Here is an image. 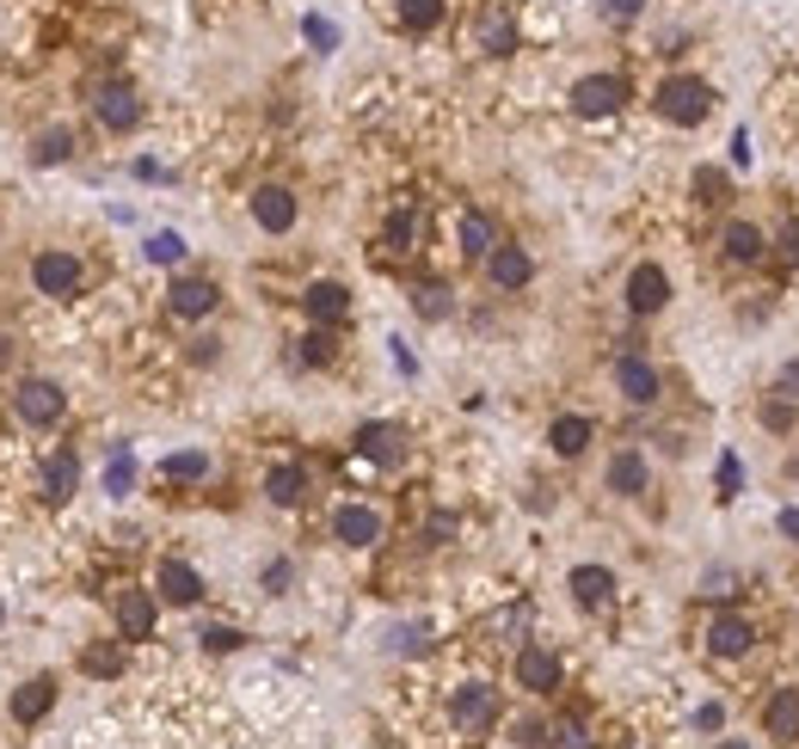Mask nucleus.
Returning <instances> with one entry per match:
<instances>
[{"label":"nucleus","mask_w":799,"mask_h":749,"mask_svg":"<svg viewBox=\"0 0 799 749\" xmlns=\"http://www.w3.org/2000/svg\"><path fill=\"white\" fill-rule=\"evenodd\" d=\"M498 246V227H493V215H479V210H467L462 215V259H486V252Z\"/></svg>","instance_id":"393cba45"},{"label":"nucleus","mask_w":799,"mask_h":749,"mask_svg":"<svg viewBox=\"0 0 799 749\" xmlns=\"http://www.w3.org/2000/svg\"><path fill=\"white\" fill-rule=\"evenodd\" d=\"M603 13L609 19H634V13H646V0H603Z\"/></svg>","instance_id":"8fccbe9b"},{"label":"nucleus","mask_w":799,"mask_h":749,"mask_svg":"<svg viewBox=\"0 0 799 749\" xmlns=\"http://www.w3.org/2000/svg\"><path fill=\"white\" fill-rule=\"evenodd\" d=\"M425 535H431V540H449V535H455V516H431Z\"/></svg>","instance_id":"603ef678"},{"label":"nucleus","mask_w":799,"mask_h":749,"mask_svg":"<svg viewBox=\"0 0 799 749\" xmlns=\"http://www.w3.org/2000/svg\"><path fill=\"white\" fill-rule=\"evenodd\" d=\"M333 535L345 540V547H375V540H382V510H370V504H338Z\"/></svg>","instance_id":"9b49d317"},{"label":"nucleus","mask_w":799,"mask_h":749,"mask_svg":"<svg viewBox=\"0 0 799 749\" xmlns=\"http://www.w3.org/2000/svg\"><path fill=\"white\" fill-rule=\"evenodd\" d=\"M118 632L123 639H148V632H154V596L148 590H118Z\"/></svg>","instance_id":"6ab92c4d"},{"label":"nucleus","mask_w":799,"mask_h":749,"mask_svg":"<svg viewBox=\"0 0 799 749\" xmlns=\"http://www.w3.org/2000/svg\"><path fill=\"white\" fill-rule=\"evenodd\" d=\"M160 474L173 479V486H198V479L210 474V455H203V448H179V455L160 460Z\"/></svg>","instance_id":"c85d7f7f"},{"label":"nucleus","mask_w":799,"mask_h":749,"mask_svg":"<svg viewBox=\"0 0 799 749\" xmlns=\"http://www.w3.org/2000/svg\"><path fill=\"white\" fill-rule=\"evenodd\" d=\"M13 412L26 424H38V431H50V424H62L68 412V394L55 382H43V375H26V382L13 387Z\"/></svg>","instance_id":"f03ea898"},{"label":"nucleus","mask_w":799,"mask_h":749,"mask_svg":"<svg viewBox=\"0 0 799 749\" xmlns=\"http://www.w3.org/2000/svg\"><path fill=\"white\" fill-rule=\"evenodd\" d=\"M387 645H394L400 658H413V651H425V645H431V627H425V620H413V627H394V639H387Z\"/></svg>","instance_id":"e433bc0d"},{"label":"nucleus","mask_w":799,"mask_h":749,"mask_svg":"<svg viewBox=\"0 0 799 749\" xmlns=\"http://www.w3.org/2000/svg\"><path fill=\"white\" fill-rule=\"evenodd\" d=\"M719 246H726V259H732V264H757V259H762V227H750V222H726Z\"/></svg>","instance_id":"a878e982"},{"label":"nucleus","mask_w":799,"mask_h":749,"mask_svg":"<svg viewBox=\"0 0 799 749\" xmlns=\"http://www.w3.org/2000/svg\"><path fill=\"white\" fill-rule=\"evenodd\" d=\"M695 191H701V198L714 203L719 191H726V172H719V166H701V172H695Z\"/></svg>","instance_id":"49530a36"},{"label":"nucleus","mask_w":799,"mask_h":749,"mask_svg":"<svg viewBox=\"0 0 799 749\" xmlns=\"http://www.w3.org/2000/svg\"><path fill=\"white\" fill-rule=\"evenodd\" d=\"M646 479H653V467H646V455H639V448H621V455L609 460V492H621V498H639V492H646Z\"/></svg>","instance_id":"412c9836"},{"label":"nucleus","mask_w":799,"mask_h":749,"mask_svg":"<svg viewBox=\"0 0 799 749\" xmlns=\"http://www.w3.org/2000/svg\"><path fill=\"white\" fill-rule=\"evenodd\" d=\"M486 276H493L498 290H523V283L535 276V259L523 246H505V240H498V246L486 252Z\"/></svg>","instance_id":"2eb2a0df"},{"label":"nucleus","mask_w":799,"mask_h":749,"mask_svg":"<svg viewBox=\"0 0 799 749\" xmlns=\"http://www.w3.org/2000/svg\"><path fill=\"white\" fill-rule=\"evenodd\" d=\"M665 302H670V276L658 271V264H639V271L627 276V307H634V314H658Z\"/></svg>","instance_id":"4468645a"},{"label":"nucleus","mask_w":799,"mask_h":749,"mask_svg":"<svg viewBox=\"0 0 799 749\" xmlns=\"http://www.w3.org/2000/svg\"><path fill=\"white\" fill-rule=\"evenodd\" d=\"M566 584H573V603L578 608H603L615 596V571L609 566H573V578H566Z\"/></svg>","instance_id":"aec40b11"},{"label":"nucleus","mask_w":799,"mask_h":749,"mask_svg":"<svg viewBox=\"0 0 799 749\" xmlns=\"http://www.w3.org/2000/svg\"><path fill=\"white\" fill-rule=\"evenodd\" d=\"M302 31H307V43H314L320 55H333V50H338V26H333V19L307 13V19H302Z\"/></svg>","instance_id":"c9c22d12"},{"label":"nucleus","mask_w":799,"mask_h":749,"mask_svg":"<svg viewBox=\"0 0 799 749\" xmlns=\"http://www.w3.org/2000/svg\"><path fill=\"white\" fill-rule=\"evenodd\" d=\"M615 387H621L627 406H653V399H658V368L646 363V356L627 351L621 363H615Z\"/></svg>","instance_id":"1a4fd4ad"},{"label":"nucleus","mask_w":799,"mask_h":749,"mask_svg":"<svg viewBox=\"0 0 799 749\" xmlns=\"http://www.w3.org/2000/svg\"><path fill=\"white\" fill-rule=\"evenodd\" d=\"M50 707H55V682H50V676H31V682L13 695V719L19 725H38Z\"/></svg>","instance_id":"b1692460"},{"label":"nucleus","mask_w":799,"mask_h":749,"mask_svg":"<svg viewBox=\"0 0 799 749\" xmlns=\"http://www.w3.org/2000/svg\"><path fill=\"white\" fill-rule=\"evenodd\" d=\"M474 50H486V55H510L517 50V13H510L505 0H493V7H479L474 13Z\"/></svg>","instance_id":"39448f33"},{"label":"nucleus","mask_w":799,"mask_h":749,"mask_svg":"<svg viewBox=\"0 0 799 749\" xmlns=\"http://www.w3.org/2000/svg\"><path fill=\"white\" fill-rule=\"evenodd\" d=\"M38 486H43V498H50V504L74 498V486H80V460L68 455V448H62V455H50V460H43V479H38Z\"/></svg>","instance_id":"5701e85b"},{"label":"nucleus","mask_w":799,"mask_h":749,"mask_svg":"<svg viewBox=\"0 0 799 749\" xmlns=\"http://www.w3.org/2000/svg\"><path fill=\"white\" fill-rule=\"evenodd\" d=\"M203 645H210V651H240L246 632H240V627H203Z\"/></svg>","instance_id":"a19ab883"},{"label":"nucleus","mask_w":799,"mask_h":749,"mask_svg":"<svg viewBox=\"0 0 799 749\" xmlns=\"http://www.w3.org/2000/svg\"><path fill=\"white\" fill-rule=\"evenodd\" d=\"M382 240H387V252H413V240H418V210H394V215H387V227H382Z\"/></svg>","instance_id":"7c9ffc66"},{"label":"nucleus","mask_w":799,"mask_h":749,"mask_svg":"<svg viewBox=\"0 0 799 749\" xmlns=\"http://www.w3.org/2000/svg\"><path fill=\"white\" fill-rule=\"evenodd\" d=\"M750 645H757V627H750L745 615H719L714 627H707V651H714V658H745Z\"/></svg>","instance_id":"dca6fc26"},{"label":"nucleus","mask_w":799,"mask_h":749,"mask_svg":"<svg viewBox=\"0 0 799 749\" xmlns=\"http://www.w3.org/2000/svg\"><path fill=\"white\" fill-rule=\"evenodd\" d=\"M302 302H307V314H314L320 326H338V320L351 314V290H345V283H314Z\"/></svg>","instance_id":"4be33fe9"},{"label":"nucleus","mask_w":799,"mask_h":749,"mask_svg":"<svg viewBox=\"0 0 799 749\" xmlns=\"http://www.w3.org/2000/svg\"><path fill=\"white\" fill-rule=\"evenodd\" d=\"M695 725H701V731H719V725H726V707H701V712H695Z\"/></svg>","instance_id":"3c124183"},{"label":"nucleus","mask_w":799,"mask_h":749,"mask_svg":"<svg viewBox=\"0 0 799 749\" xmlns=\"http://www.w3.org/2000/svg\"><path fill=\"white\" fill-rule=\"evenodd\" d=\"M99 123H105V130H135V123H142V99H135L130 80L99 87Z\"/></svg>","instance_id":"f8f14e48"},{"label":"nucleus","mask_w":799,"mask_h":749,"mask_svg":"<svg viewBox=\"0 0 799 749\" xmlns=\"http://www.w3.org/2000/svg\"><path fill=\"white\" fill-rule=\"evenodd\" d=\"M31 283H38V295H50V302H68V295L80 290V259L74 252H38V259H31Z\"/></svg>","instance_id":"20e7f679"},{"label":"nucleus","mask_w":799,"mask_h":749,"mask_svg":"<svg viewBox=\"0 0 799 749\" xmlns=\"http://www.w3.org/2000/svg\"><path fill=\"white\" fill-rule=\"evenodd\" d=\"M781 535H787V540H793V547H799V510H793V504H787V510H781Z\"/></svg>","instance_id":"864d4df0"},{"label":"nucleus","mask_w":799,"mask_h":749,"mask_svg":"<svg viewBox=\"0 0 799 749\" xmlns=\"http://www.w3.org/2000/svg\"><path fill=\"white\" fill-rule=\"evenodd\" d=\"M333 351H338V344H333V332H307V338H302V363H333Z\"/></svg>","instance_id":"ea45409f"},{"label":"nucleus","mask_w":799,"mask_h":749,"mask_svg":"<svg viewBox=\"0 0 799 749\" xmlns=\"http://www.w3.org/2000/svg\"><path fill=\"white\" fill-rule=\"evenodd\" d=\"M449 719L462 725V731H486V725L498 719V695L486 682H462L455 700H449Z\"/></svg>","instance_id":"423d86ee"},{"label":"nucleus","mask_w":799,"mask_h":749,"mask_svg":"<svg viewBox=\"0 0 799 749\" xmlns=\"http://www.w3.org/2000/svg\"><path fill=\"white\" fill-rule=\"evenodd\" d=\"M714 479H719V498H738V486H745V460H738V455H719Z\"/></svg>","instance_id":"4c0bfd02"},{"label":"nucleus","mask_w":799,"mask_h":749,"mask_svg":"<svg viewBox=\"0 0 799 749\" xmlns=\"http://www.w3.org/2000/svg\"><path fill=\"white\" fill-rule=\"evenodd\" d=\"M253 222L265 227V234H290L295 227V191L290 184H259L253 191Z\"/></svg>","instance_id":"0eeeda50"},{"label":"nucleus","mask_w":799,"mask_h":749,"mask_svg":"<svg viewBox=\"0 0 799 749\" xmlns=\"http://www.w3.org/2000/svg\"><path fill=\"white\" fill-rule=\"evenodd\" d=\"M554 737H559V749H590V737H585V725H578V719H559Z\"/></svg>","instance_id":"a18cd8bd"},{"label":"nucleus","mask_w":799,"mask_h":749,"mask_svg":"<svg viewBox=\"0 0 799 749\" xmlns=\"http://www.w3.org/2000/svg\"><path fill=\"white\" fill-rule=\"evenodd\" d=\"M290 584H295V566H290V559H271V566H265V596H283Z\"/></svg>","instance_id":"37998d69"},{"label":"nucleus","mask_w":799,"mask_h":749,"mask_svg":"<svg viewBox=\"0 0 799 749\" xmlns=\"http://www.w3.org/2000/svg\"><path fill=\"white\" fill-rule=\"evenodd\" d=\"M443 19V0H400V26L406 31H431Z\"/></svg>","instance_id":"2f4dec72"},{"label":"nucleus","mask_w":799,"mask_h":749,"mask_svg":"<svg viewBox=\"0 0 799 749\" xmlns=\"http://www.w3.org/2000/svg\"><path fill=\"white\" fill-rule=\"evenodd\" d=\"M719 749H745V743H719Z\"/></svg>","instance_id":"6e6d98bb"},{"label":"nucleus","mask_w":799,"mask_h":749,"mask_svg":"<svg viewBox=\"0 0 799 749\" xmlns=\"http://www.w3.org/2000/svg\"><path fill=\"white\" fill-rule=\"evenodd\" d=\"M510 737H517L523 749H547V725L542 719H517V725H510Z\"/></svg>","instance_id":"c03bdc74"},{"label":"nucleus","mask_w":799,"mask_h":749,"mask_svg":"<svg viewBox=\"0 0 799 749\" xmlns=\"http://www.w3.org/2000/svg\"><path fill=\"white\" fill-rule=\"evenodd\" d=\"M762 731H769L775 743H793L799 737V688H775L769 707H762Z\"/></svg>","instance_id":"a211bd4d"},{"label":"nucleus","mask_w":799,"mask_h":749,"mask_svg":"<svg viewBox=\"0 0 799 749\" xmlns=\"http://www.w3.org/2000/svg\"><path fill=\"white\" fill-rule=\"evenodd\" d=\"M413 302H418V314H425V320H443V314H449V290H443V283H425Z\"/></svg>","instance_id":"58836bf2"},{"label":"nucleus","mask_w":799,"mask_h":749,"mask_svg":"<svg viewBox=\"0 0 799 749\" xmlns=\"http://www.w3.org/2000/svg\"><path fill=\"white\" fill-rule=\"evenodd\" d=\"M732 160H738V166H750V135H745V130L732 135Z\"/></svg>","instance_id":"5fc2aeb1"},{"label":"nucleus","mask_w":799,"mask_h":749,"mask_svg":"<svg viewBox=\"0 0 799 749\" xmlns=\"http://www.w3.org/2000/svg\"><path fill=\"white\" fill-rule=\"evenodd\" d=\"M357 455L375 460V467H400V460H406V431H400V424H363Z\"/></svg>","instance_id":"9d476101"},{"label":"nucleus","mask_w":799,"mask_h":749,"mask_svg":"<svg viewBox=\"0 0 799 749\" xmlns=\"http://www.w3.org/2000/svg\"><path fill=\"white\" fill-rule=\"evenodd\" d=\"M160 603H173V608L203 603V578L185 566V559H166V566H160Z\"/></svg>","instance_id":"f3484780"},{"label":"nucleus","mask_w":799,"mask_h":749,"mask_svg":"<svg viewBox=\"0 0 799 749\" xmlns=\"http://www.w3.org/2000/svg\"><path fill=\"white\" fill-rule=\"evenodd\" d=\"M547 443H554V455H585L590 448V418H573V412H566V418H554V431H547Z\"/></svg>","instance_id":"bb28decb"},{"label":"nucleus","mask_w":799,"mask_h":749,"mask_svg":"<svg viewBox=\"0 0 799 749\" xmlns=\"http://www.w3.org/2000/svg\"><path fill=\"white\" fill-rule=\"evenodd\" d=\"M762 424L769 431H793V399H762Z\"/></svg>","instance_id":"79ce46f5"},{"label":"nucleus","mask_w":799,"mask_h":749,"mask_svg":"<svg viewBox=\"0 0 799 749\" xmlns=\"http://www.w3.org/2000/svg\"><path fill=\"white\" fill-rule=\"evenodd\" d=\"M215 302H222V290H215L210 276H179L173 290H166V307H173L179 320H203V314H215Z\"/></svg>","instance_id":"6e6552de"},{"label":"nucleus","mask_w":799,"mask_h":749,"mask_svg":"<svg viewBox=\"0 0 799 749\" xmlns=\"http://www.w3.org/2000/svg\"><path fill=\"white\" fill-rule=\"evenodd\" d=\"M302 492H307V474L295 467V460H290V467H271V474H265V498L283 504V510H290V504H302Z\"/></svg>","instance_id":"cd10ccee"},{"label":"nucleus","mask_w":799,"mask_h":749,"mask_svg":"<svg viewBox=\"0 0 799 749\" xmlns=\"http://www.w3.org/2000/svg\"><path fill=\"white\" fill-rule=\"evenodd\" d=\"M517 682L529 688V695H554L559 688V658L547 651V645H523L517 651Z\"/></svg>","instance_id":"ddd939ff"},{"label":"nucleus","mask_w":799,"mask_h":749,"mask_svg":"<svg viewBox=\"0 0 799 749\" xmlns=\"http://www.w3.org/2000/svg\"><path fill=\"white\" fill-rule=\"evenodd\" d=\"M775 394H781V399H799V363H787L781 375H775Z\"/></svg>","instance_id":"09e8293b"},{"label":"nucleus","mask_w":799,"mask_h":749,"mask_svg":"<svg viewBox=\"0 0 799 749\" xmlns=\"http://www.w3.org/2000/svg\"><path fill=\"white\" fill-rule=\"evenodd\" d=\"M68 154H74V135L68 130H43L38 135V166H62Z\"/></svg>","instance_id":"72a5a7b5"},{"label":"nucleus","mask_w":799,"mask_h":749,"mask_svg":"<svg viewBox=\"0 0 799 749\" xmlns=\"http://www.w3.org/2000/svg\"><path fill=\"white\" fill-rule=\"evenodd\" d=\"M775 246H781V259H787V264H799V215L781 227V240H775Z\"/></svg>","instance_id":"de8ad7c7"},{"label":"nucleus","mask_w":799,"mask_h":749,"mask_svg":"<svg viewBox=\"0 0 799 749\" xmlns=\"http://www.w3.org/2000/svg\"><path fill=\"white\" fill-rule=\"evenodd\" d=\"M707 111H714V87L695 74H670L665 87H658V118L677 123V130H695V123H707Z\"/></svg>","instance_id":"f257e3e1"},{"label":"nucleus","mask_w":799,"mask_h":749,"mask_svg":"<svg viewBox=\"0 0 799 749\" xmlns=\"http://www.w3.org/2000/svg\"><path fill=\"white\" fill-rule=\"evenodd\" d=\"M148 259L154 264H179L185 259V240H179L173 227H160V234H148Z\"/></svg>","instance_id":"f704fd0d"},{"label":"nucleus","mask_w":799,"mask_h":749,"mask_svg":"<svg viewBox=\"0 0 799 749\" xmlns=\"http://www.w3.org/2000/svg\"><path fill=\"white\" fill-rule=\"evenodd\" d=\"M80 670L87 676H123V645L118 639H105V645H87V651H80Z\"/></svg>","instance_id":"c756f323"},{"label":"nucleus","mask_w":799,"mask_h":749,"mask_svg":"<svg viewBox=\"0 0 799 749\" xmlns=\"http://www.w3.org/2000/svg\"><path fill=\"white\" fill-rule=\"evenodd\" d=\"M627 105V80L621 74H585L573 87V111L578 118H615Z\"/></svg>","instance_id":"7ed1b4c3"},{"label":"nucleus","mask_w":799,"mask_h":749,"mask_svg":"<svg viewBox=\"0 0 799 749\" xmlns=\"http://www.w3.org/2000/svg\"><path fill=\"white\" fill-rule=\"evenodd\" d=\"M130 486H135V455H130V448H118L111 467H105V492H111V498H123Z\"/></svg>","instance_id":"473e14b6"}]
</instances>
